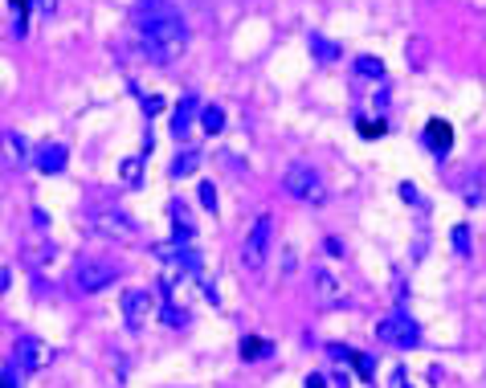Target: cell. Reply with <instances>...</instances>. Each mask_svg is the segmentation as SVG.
Masks as SVG:
<instances>
[{"label":"cell","mask_w":486,"mask_h":388,"mask_svg":"<svg viewBox=\"0 0 486 388\" xmlns=\"http://www.w3.org/2000/svg\"><path fill=\"white\" fill-rule=\"evenodd\" d=\"M359 70H364V74H380V62H372V57H364V62H359Z\"/></svg>","instance_id":"16"},{"label":"cell","mask_w":486,"mask_h":388,"mask_svg":"<svg viewBox=\"0 0 486 388\" xmlns=\"http://www.w3.org/2000/svg\"><path fill=\"white\" fill-rule=\"evenodd\" d=\"M196 168V156H184V160H176V168H172V176H188Z\"/></svg>","instance_id":"11"},{"label":"cell","mask_w":486,"mask_h":388,"mask_svg":"<svg viewBox=\"0 0 486 388\" xmlns=\"http://www.w3.org/2000/svg\"><path fill=\"white\" fill-rule=\"evenodd\" d=\"M200 201L213 209V201H217V192H213V184H200Z\"/></svg>","instance_id":"14"},{"label":"cell","mask_w":486,"mask_h":388,"mask_svg":"<svg viewBox=\"0 0 486 388\" xmlns=\"http://www.w3.org/2000/svg\"><path fill=\"white\" fill-rule=\"evenodd\" d=\"M393 385H397V388H409V385H404V368H397V372H393Z\"/></svg>","instance_id":"17"},{"label":"cell","mask_w":486,"mask_h":388,"mask_svg":"<svg viewBox=\"0 0 486 388\" xmlns=\"http://www.w3.org/2000/svg\"><path fill=\"white\" fill-rule=\"evenodd\" d=\"M115 278H119V266H111V261H82V266H78V274H74V282H78V290H82V295H98V290H106Z\"/></svg>","instance_id":"4"},{"label":"cell","mask_w":486,"mask_h":388,"mask_svg":"<svg viewBox=\"0 0 486 388\" xmlns=\"http://www.w3.org/2000/svg\"><path fill=\"white\" fill-rule=\"evenodd\" d=\"M270 241H274V221L270 216H258V225L245 233V246H241L245 270H262L265 261H270Z\"/></svg>","instance_id":"3"},{"label":"cell","mask_w":486,"mask_h":388,"mask_svg":"<svg viewBox=\"0 0 486 388\" xmlns=\"http://www.w3.org/2000/svg\"><path fill=\"white\" fill-rule=\"evenodd\" d=\"M123 311H127V323H131V327H143V319L151 315V295H147V290H131V295L123 299Z\"/></svg>","instance_id":"6"},{"label":"cell","mask_w":486,"mask_h":388,"mask_svg":"<svg viewBox=\"0 0 486 388\" xmlns=\"http://www.w3.org/2000/svg\"><path fill=\"white\" fill-rule=\"evenodd\" d=\"M262 351H265L262 340H245V344H241V355H245V360H250V355H262Z\"/></svg>","instance_id":"12"},{"label":"cell","mask_w":486,"mask_h":388,"mask_svg":"<svg viewBox=\"0 0 486 388\" xmlns=\"http://www.w3.org/2000/svg\"><path fill=\"white\" fill-rule=\"evenodd\" d=\"M41 168H45V172H57V168H62V147H45V151H41Z\"/></svg>","instance_id":"9"},{"label":"cell","mask_w":486,"mask_h":388,"mask_svg":"<svg viewBox=\"0 0 486 388\" xmlns=\"http://www.w3.org/2000/svg\"><path fill=\"white\" fill-rule=\"evenodd\" d=\"M221 123H225V115L217 111V107H209V111H205V127H209V131H221Z\"/></svg>","instance_id":"10"},{"label":"cell","mask_w":486,"mask_h":388,"mask_svg":"<svg viewBox=\"0 0 486 388\" xmlns=\"http://www.w3.org/2000/svg\"><path fill=\"white\" fill-rule=\"evenodd\" d=\"M307 388H323V380H319V376H310V380H307Z\"/></svg>","instance_id":"18"},{"label":"cell","mask_w":486,"mask_h":388,"mask_svg":"<svg viewBox=\"0 0 486 388\" xmlns=\"http://www.w3.org/2000/svg\"><path fill=\"white\" fill-rule=\"evenodd\" d=\"M359 131L372 139V135H384V123H359Z\"/></svg>","instance_id":"15"},{"label":"cell","mask_w":486,"mask_h":388,"mask_svg":"<svg viewBox=\"0 0 486 388\" xmlns=\"http://www.w3.org/2000/svg\"><path fill=\"white\" fill-rule=\"evenodd\" d=\"M192 111H196V102H192V98H184V107H180L176 119H172V127H176V139H180V135H188V127H192Z\"/></svg>","instance_id":"8"},{"label":"cell","mask_w":486,"mask_h":388,"mask_svg":"<svg viewBox=\"0 0 486 388\" xmlns=\"http://www.w3.org/2000/svg\"><path fill=\"white\" fill-rule=\"evenodd\" d=\"M380 340L393 347H417V327H413V319H400V315H393V319H384L380 323Z\"/></svg>","instance_id":"5"},{"label":"cell","mask_w":486,"mask_h":388,"mask_svg":"<svg viewBox=\"0 0 486 388\" xmlns=\"http://www.w3.org/2000/svg\"><path fill=\"white\" fill-rule=\"evenodd\" d=\"M135 21H139V37H143V49L151 62L160 66H172L184 45H188V29H184V17L168 0H143L135 8Z\"/></svg>","instance_id":"1"},{"label":"cell","mask_w":486,"mask_h":388,"mask_svg":"<svg viewBox=\"0 0 486 388\" xmlns=\"http://www.w3.org/2000/svg\"><path fill=\"white\" fill-rule=\"evenodd\" d=\"M429 143H433L438 151H449V143H454V135H449V127H445L442 119H433V123H429Z\"/></svg>","instance_id":"7"},{"label":"cell","mask_w":486,"mask_h":388,"mask_svg":"<svg viewBox=\"0 0 486 388\" xmlns=\"http://www.w3.org/2000/svg\"><path fill=\"white\" fill-rule=\"evenodd\" d=\"M282 188H286V196H295V201H319L323 196V180L319 172L303 164V160H295L286 172H282Z\"/></svg>","instance_id":"2"},{"label":"cell","mask_w":486,"mask_h":388,"mask_svg":"<svg viewBox=\"0 0 486 388\" xmlns=\"http://www.w3.org/2000/svg\"><path fill=\"white\" fill-rule=\"evenodd\" d=\"M454 246H458L462 254L470 250V237H466V225H458V229H454Z\"/></svg>","instance_id":"13"}]
</instances>
